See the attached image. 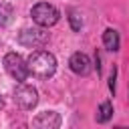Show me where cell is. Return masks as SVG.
Listing matches in <instances>:
<instances>
[{
	"label": "cell",
	"mask_w": 129,
	"mask_h": 129,
	"mask_svg": "<svg viewBox=\"0 0 129 129\" xmlns=\"http://www.w3.org/2000/svg\"><path fill=\"white\" fill-rule=\"evenodd\" d=\"M26 64H28V73L36 79H50L56 73V58L48 50H34L28 56Z\"/></svg>",
	"instance_id": "1"
},
{
	"label": "cell",
	"mask_w": 129,
	"mask_h": 129,
	"mask_svg": "<svg viewBox=\"0 0 129 129\" xmlns=\"http://www.w3.org/2000/svg\"><path fill=\"white\" fill-rule=\"evenodd\" d=\"M30 16H32V20H34L38 26H42V28L54 26V24L58 22V10H56L52 4H48V2H38L36 6H32Z\"/></svg>",
	"instance_id": "2"
},
{
	"label": "cell",
	"mask_w": 129,
	"mask_h": 129,
	"mask_svg": "<svg viewBox=\"0 0 129 129\" xmlns=\"http://www.w3.org/2000/svg\"><path fill=\"white\" fill-rule=\"evenodd\" d=\"M4 69H6V73H8L14 81H18V83H22V81L28 77V64H26V60H24L18 52H8V54L4 56Z\"/></svg>",
	"instance_id": "3"
},
{
	"label": "cell",
	"mask_w": 129,
	"mask_h": 129,
	"mask_svg": "<svg viewBox=\"0 0 129 129\" xmlns=\"http://www.w3.org/2000/svg\"><path fill=\"white\" fill-rule=\"evenodd\" d=\"M18 42L22 46L28 48H40L48 42V32L42 26H34V28H22V32L18 34Z\"/></svg>",
	"instance_id": "4"
},
{
	"label": "cell",
	"mask_w": 129,
	"mask_h": 129,
	"mask_svg": "<svg viewBox=\"0 0 129 129\" xmlns=\"http://www.w3.org/2000/svg\"><path fill=\"white\" fill-rule=\"evenodd\" d=\"M14 103H16L20 109H24V111L34 109L36 103H38V93H36V89L30 87V85H24V83L18 85L16 91H14Z\"/></svg>",
	"instance_id": "5"
},
{
	"label": "cell",
	"mask_w": 129,
	"mask_h": 129,
	"mask_svg": "<svg viewBox=\"0 0 129 129\" xmlns=\"http://www.w3.org/2000/svg\"><path fill=\"white\" fill-rule=\"evenodd\" d=\"M60 115L56 111H42L32 119V129H58Z\"/></svg>",
	"instance_id": "6"
},
{
	"label": "cell",
	"mask_w": 129,
	"mask_h": 129,
	"mask_svg": "<svg viewBox=\"0 0 129 129\" xmlns=\"http://www.w3.org/2000/svg\"><path fill=\"white\" fill-rule=\"evenodd\" d=\"M69 67L75 75H81V77H87L91 71H93V64H91V58L85 54V52H73L71 60H69Z\"/></svg>",
	"instance_id": "7"
},
{
	"label": "cell",
	"mask_w": 129,
	"mask_h": 129,
	"mask_svg": "<svg viewBox=\"0 0 129 129\" xmlns=\"http://www.w3.org/2000/svg\"><path fill=\"white\" fill-rule=\"evenodd\" d=\"M103 46L107 50H111V52L119 50V32L115 28H107L103 32Z\"/></svg>",
	"instance_id": "8"
},
{
	"label": "cell",
	"mask_w": 129,
	"mask_h": 129,
	"mask_svg": "<svg viewBox=\"0 0 129 129\" xmlns=\"http://www.w3.org/2000/svg\"><path fill=\"white\" fill-rule=\"evenodd\" d=\"M111 117H113V105L109 101L101 103L99 109H97V123H107Z\"/></svg>",
	"instance_id": "9"
},
{
	"label": "cell",
	"mask_w": 129,
	"mask_h": 129,
	"mask_svg": "<svg viewBox=\"0 0 129 129\" xmlns=\"http://www.w3.org/2000/svg\"><path fill=\"white\" fill-rule=\"evenodd\" d=\"M12 20V8L6 2H0V26H6Z\"/></svg>",
	"instance_id": "10"
},
{
	"label": "cell",
	"mask_w": 129,
	"mask_h": 129,
	"mask_svg": "<svg viewBox=\"0 0 129 129\" xmlns=\"http://www.w3.org/2000/svg\"><path fill=\"white\" fill-rule=\"evenodd\" d=\"M69 22H71V28L73 30H81V26H83V18H81V14L77 10H71L69 12Z\"/></svg>",
	"instance_id": "11"
},
{
	"label": "cell",
	"mask_w": 129,
	"mask_h": 129,
	"mask_svg": "<svg viewBox=\"0 0 129 129\" xmlns=\"http://www.w3.org/2000/svg\"><path fill=\"white\" fill-rule=\"evenodd\" d=\"M115 75H117V69H113L111 71V79H109V89H111V93L115 95Z\"/></svg>",
	"instance_id": "12"
},
{
	"label": "cell",
	"mask_w": 129,
	"mask_h": 129,
	"mask_svg": "<svg viewBox=\"0 0 129 129\" xmlns=\"http://www.w3.org/2000/svg\"><path fill=\"white\" fill-rule=\"evenodd\" d=\"M4 107V99H2V95H0V109Z\"/></svg>",
	"instance_id": "13"
},
{
	"label": "cell",
	"mask_w": 129,
	"mask_h": 129,
	"mask_svg": "<svg viewBox=\"0 0 129 129\" xmlns=\"http://www.w3.org/2000/svg\"><path fill=\"white\" fill-rule=\"evenodd\" d=\"M115 129H129V127H115Z\"/></svg>",
	"instance_id": "14"
}]
</instances>
